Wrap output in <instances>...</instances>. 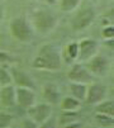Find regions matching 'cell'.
Listing matches in <instances>:
<instances>
[{
	"label": "cell",
	"instance_id": "10",
	"mask_svg": "<svg viewBox=\"0 0 114 128\" xmlns=\"http://www.w3.org/2000/svg\"><path fill=\"white\" fill-rule=\"evenodd\" d=\"M98 51V43L92 40H84L79 44V54L78 57L80 61H89L91 57L96 54Z\"/></svg>",
	"mask_w": 114,
	"mask_h": 128
},
{
	"label": "cell",
	"instance_id": "8",
	"mask_svg": "<svg viewBox=\"0 0 114 128\" xmlns=\"http://www.w3.org/2000/svg\"><path fill=\"white\" fill-rule=\"evenodd\" d=\"M105 95H106V89L103 85L91 84L90 86H88L85 100L88 104H98L105 99Z\"/></svg>",
	"mask_w": 114,
	"mask_h": 128
},
{
	"label": "cell",
	"instance_id": "17",
	"mask_svg": "<svg viewBox=\"0 0 114 128\" xmlns=\"http://www.w3.org/2000/svg\"><path fill=\"white\" fill-rule=\"evenodd\" d=\"M95 120H96L100 126H103V127H112L113 123H114V119H113L112 116L100 114V113L95 114Z\"/></svg>",
	"mask_w": 114,
	"mask_h": 128
},
{
	"label": "cell",
	"instance_id": "4",
	"mask_svg": "<svg viewBox=\"0 0 114 128\" xmlns=\"http://www.w3.org/2000/svg\"><path fill=\"white\" fill-rule=\"evenodd\" d=\"M34 26L42 33L50 32L56 26V18L53 16L52 13L47 10H41V12L36 13L34 15Z\"/></svg>",
	"mask_w": 114,
	"mask_h": 128
},
{
	"label": "cell",
	"instance_id": "21",
	"mask_svg": "<svg viewBox=\"0 0 114 128\" xmlns=\"http://www.w3.org/2000/svg\"><path fill=\"white\" fill-rule=\"evenodd\" d=\"M67 52H68V54H70L71 58H76V57H78V54H79V44H78V43H71V44H68Z\"/></svg>",
	"mask_w": 114,
	"mask_h": 128
},
{
	"label": "cell",
	"instance_id": "26",
	"mask_svg": "<svg viewBox=\"0 0 114 128\" xmlns=\"http://www.w3.org/2000/svg\"><path fill=\"white\" fill-rule=\"evenodd\" d=\"M0 20H2V10H0Z\"/></svg>",
	"mask_w": 114,
	"mask_h": 128
},
{
	"label": "cell",
	"instance_id": "1",
	"mask_svg": "<svg viewBox=\"0 0 114 128\" xmlns=\"http://www.w3.org/2000/svg\"><path fill=\"white\" fill-rule=\"evenodd\" d=\"M33 67L40 70L54 71L61 67V54L60 51L53 44H44L40 48L37 56L33 60Z\"/></svg>",
	"mask_w": 114,
	"mask_h": 128
},
{
	"label": "cell",
	"instance_id": "5",
	"mask_svg": "<svg viewBox=\"0 0 114 128\" xmlns=\"http://www.w3.org/2000/svg\"><path fill=\"white\" fill-rule=\"evenodd\" d=\"M29 116L30 119H33L37 124L43 123L46 119H48L52 114V106L51 104H34L33 106L29 108Z\"/></svg>",
	"mask_w": 114,
	"mask_h": 128
},
{
	"label": "cell",
	"instance_id": "2",
	"mask_svg": "<svg viewBox=\"0 0 114 128\" xmlns=\"http://www.w3.org/2000/svg\"><path fill=\"white\" fill-rule=\"evenodd\" d=\"M10 32L13 37L20 42H29L33 37L30 26L24 18H15L10 23Z\"/></svg>",
	"mask_w": 114,
	"mask_h": 128
},
{
	"label": "cell",
	"instance_id": "9",
	"mask_svg": "<svg viewBox=\"0 0 114 128\" xmlns=\"http://www.w3.org/2000/svg\"><path fill=\"white\" fill-rule=\"evenodd\" d=\"M94 20V12L92 9H84L81 10L78 15H76L74 19H72V28L75 30H80L86 28L88 26H90Z\"/></svg>",
	"mask_w": 114,
	"mask_h": 128
},
{
	"label": "cell",
	"instance_id": "13",
	"mask_svg": "<svg viewBox=\"0 0 114 128\" xmlns=\"http://www.w3.org/2000/svg\"><path fill=\"white\" fill-rule=\"evenodd\" d=\"M43 96L48 102V104H57L60 103V90L54 85H46L43 88Z\"/></svg>",
	"mask_w": 114,
	"mask_h": 128
},
{
	"label": "cell",
	"instance_id": "18",
	"mask_svg": "<svg viewBox=\"0 0 114 128\" xmlns=\"http://www.w3.org/2000/svg\"><path fill=\"white\" fill-rule=\"evenodd\" d=\"M12 82H13V80H12L10 71H8L6 68L0 66V86L12 85Z\"/></svg>",
	"mask_w": 114,
	"mask_h": 128
},
{
	"label": "cell",
	"instance_id": "25",
	"mask_svg": "<svg viewBox=\"0 0 114 128\" xmlns=\"http://www.w3.org/2000/svg\"><path fill=\"white\" fill-rule=\"evenodd\" d=\"M64 128H82V124L79 122H71V123L66 124Z\"/></svg>",
	"mask_w": 114,
	"mask_h": 128
},
{
	"label": "cell",
	"instance_id": "24",
	"mask_svg": "<svg viewBox=\"0 0 114 128\" xmlns=\"http://www.w3.org/2000/svg\"><path fill=\"white\" fill-rule=\"evenodd\" d=\"M113 34H114V32H113V27H109V28H105L104 30H103V36L105 38H113Z\"/></svg>",
	"mask_w": 114,
	"mask_h": 128
},
{
	"label": "cell",
	"instance_id": "3",
	"mask_svg": "<svg viewBox=\"0 0 114 128\" xmlns=\"http://www.w3.org/2000/svg\"><path fill=\"white\" fill-rule=\"evenodd\" d=\"M89 72L95 76H105L109 72V60L100 54H95L88 61V67Z\"/></svg>",
	"mask_w": 114,
	"mask_h": 128
},
{
	"label": "cell",
	"instance_id": "11",
	"mask_svg": "<svg viewBox=\"0 0 114 128\" xmlns=\"http://www.w3.org/2000/svg\"><path fill=\"white\" fill-rule=\"evenodd\" d=\"M10 75H12V80L13 82H15L19 88H28V89H33L34 88V82L32 80V78L24 72L23 70H19V68H12L10 71Z\"/></svg>",
	"mask_w": 114,
	"mask_h": 128
},
{
	"label": "cell",
	"instance_id": "23",
	"mask_svg": "<svg viewBox=\"0 0 114 128\" xmlns=\"http://www.w3.org/2000/svg\"><path fill=\"white\" fill-rule=\"evenodd\" d=\"M23 128H40L38 127V124L33 120V119H26L24 122H23Z\"/></svg>",
	"mask_w": 114,
	"mask_h": 128
},
{
	"label": "cell",
	"instance_id": "19",
	"mask_svg": "<svg viewBox=\"0 0 114 128\" xmlns=\"http://www.w3.org/2000/svg\"><path fill=\"white\" fill-rule=\"evenodd\" d=\"M80 0H61V10L62 12H71L79 5Z\"/></svg>",
	"mask_w": 114,
	"mask_h": 128
},
{
	"label": "cell",
	"instance_id": "7",
	"mask_svg": "<svg viewBox=\"0 0 114 128\" xmlns=\"http://www.w3.org/2000/svg\"><path fill=\"white\" fill-rule=\"evenodd\" d=\"M15 102L26 109H29L30 106H33L36 104V95L33 93V89L18 88L15 90Z\"/></svg>",
	"mask_w": 114,
	"mask_h": 128
},
{
	"label": "cell",
	"instance_id": "15",
	"mask_svg": "<svg viewBox=\"0 0 114 128\" xmlns=\"http://www.w3.org/2000/svg\"><path fill=\"white\" fill-rule=\"evenodd\" d=\"M81 105V102L74 96H66L61 100V109L65 112H75Z\"/></svg>",
	"mask_w": 114,
	"mask_h": 128
},
{
	"label": "cell",
	"instance_id": "22",
	"mask_svg": "<svg viewBox=\"0 0 114 128\" xmlns=\"http://www.w3.org/2000/svg\"><path fill=\"white\" fill-rule=\"evenodd\" d=\"M40 128H56V120L53 118H48L46 119L43 123H41V127Z\"/></svg>",
	"mask_w": 114,
	"mask_h": 128
},
{
	"label": "cell",
	"instance_id": "14",
	"mask_svg": "<svg viewBox=\"0 0 114 128\" xmlns=\"http://www.w3.org/2000/svg\"><path fill=\"white\" fill-rule=\"evenodd\" d=\"M86 90H88L86 84H81V82H71V84H70L71 96L76 98V99L80 100V102H81V100H85Z\"/></svg>",
	"mask_w": 114,
	"mask_h": 128
},
{
	"label": "cell",
	"instance_id": "6",
	"mask_svg": "<svg viewBox=\"0 0 114 128\" xmlns=\"http://www.w3.org/2000/svg\"><path fill=\"white\" fill-rule=\"evenodd\" d=\"M68 79L72 82H81V84H88L92 81V75L89 72L86 67H84L80 64H76L71 67L68 72Z\"/></svg>",
	"mask_w": 114,
	"mask_h": 128
},
{
	"label": "cell",
	"instance_id": "12",
	"mask_svg": "<svg viewBox=\"0 0 114 128\" xmlns=\"http://www.w3.org/2000/svg\"><path fill=\"white\" fill-rule=\"evenodd\" d=\"M15 89L12 85H5L0 88V104L3 106H13L15 104Z\"/></svg>",
	"mask_w": 114,
	"mask_h": 128
},
{
	"label": "cell",
	"instance_id": "16",
	"mask_svg": "<svg viewBox=\"0 0 114 128\" xmlns=\"http://www.w3.org/2000/svg\"><path fill=\"white\" fill-rule=\"evenodd\" d=\"M96 113L100 114H106L112 116L114 114V104L112 100H102L100 103L96 104Z\"/></svg>",
	"mask_w": 114,
	"mask_h": 128
},
{
	"label": "cell",
	"instance_id": "20",
	"mask_svg": "<svg viewBox=\"0 0 114 128\" xmlns=\"http://www.w3.org/2000/svg\"><path fill=\"white\" fill-rule=\"evenodd\" d=\"M13 122V117L9 113H0V128H9Z\"/></svg>",
	"mask_w": 114,
	"mask_h": 128
}]
</instances>
